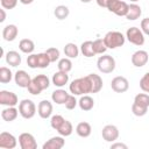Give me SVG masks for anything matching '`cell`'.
I'll use <instances>...</instances> for the list:
<instances>
[{
  "label": "cell",
  "mask_w": 149,
  "mask_h": 149,
  "mask_svg": "<svg viewBox=\"0 0 149 149\" xmlns=\"http://www.w3.org/2000/svg\"><path fill=\"white\" fill-rule=\"evenodd\" d=\"M19 144L21 149H36L37 142L33 134L30 133H22L19 136Z\"/></svg>",
  "instance_id": "8"
},
{
  "label": "cell",
  "mask_w": 149,
  "mask_h": 149,
  "mask_svg": "<svg viewBox=\"0 0 149 149\" xmlns=\"http://www.w3.org/2000/svg\"><path fill=\"white\" fill-rule=\"evenodd\" d=\"M111 87L116 93H123L129 88V81L126 77L116 76L111 81Z\"/></svg>",
  "instance_id": "7"
},
{
  "label": "cell",
  "mask_w": 149,
  "mask_h": 149,
  "mask_svg": "<svg viewBox=\"0 0 149 149\" xmlns=\"http://www.w3.org/2000/svg\"><path fill=\"white\" fill-rule=\"evenodd\" d=\"M132 112H133V114L136 115V116H143V115L147 114L148 107L142 106V105H139V104H136V102H133V105H132Z\"/></svg>",
  "instance_id": "35"
},
{
  "label": "cell",
  "mask_w": 149,
  "mask_h": 149,
  "mask_svg": "<svg viewBox=\"0 0 149 149\" xmlns=\"http://www.w3.org/2000/svg\"><path fill=\"white\" fill-rule=\"evenodd\" d=\"M1 6L5 9H13L17 5V0H0Z\"/></svg>",
  "instance_id": "43"
},
{
  "label": "cell",
  "mask_w": 149,
  "mask_h": 149,
  "mask_svg": "<svg viewBox=\"0 0 149 149\" xmlns=\"http://www.w3.org/2000/svg\"><path fill=\"white\" fill-rule=\"evenodd\" d=\"M126 37L120 31H108L104 36V42L108 49H116L125 44Z\"/></svg>",
  "instance_id": "2"
},
{
  "label": "cell",
  "mask_w": 149,
  "mask_h": 149,
  "mask_svg": "<svg viewBox=\"0 0 149 149\" xmlns=\"http://www.w3.org/2000/svg\"><path fill=\"white\" fill-rule=\"evenodd\" d=\"M6 63L10 66H17L21 64V55L17 51L10 50L6 54Z\"/></svg>",
  "instance_id": "20"
},
{
  "label": "cell",
  "mask_w": 149,
  "mask_h": 149,
  "mask_svg": "<svg viewBox=\"0 0 149 149\" xmlns=\"http://www.w3.org/2000/svg\"><path fill=\"white\" fill-rule=\"evenodd\" d=\"M0 13H1V17H0V22H3L6 20V13H5V8L0 9Z\"/></svg>",
  "instance_id": "47"
},
{
  "label": "cell",
  "mask_w": 149,
  "mask_h": 149,
  "mask_svg": "<svg viewBox=\"0 0 149 149\" xmlns=\"http://www.w3.org/2000/svg\"><path fill=\"white\" fill-rule=\"evenodd\" d=\"M81 2H84V3H88V2H91L92 0H80Z\"/></svg>",
  "instance_id": "49"
},
{
  "label": "cell",
  "mask_w": 149,
  "mask_h": 149,
  "mask_svg": "<svg viewBox=\"0 0 149 149\" xmlns=\"http://www.w3.org/2000/svg\"><path fill=\"white\" fill-rule=\"evenodd\" d=\"M98 70L102 73H111L115 69V59L111 55H102L97 61Z\"/></svg>",
  "instance_id": "3"
},
{
  "label": "cell",
  "mask_w": 149,
  "mask_h": 149,
  "mask_svg": "<svg viewBox=\"0 0 149 149\" xmlns=\"http://www.w3.org/2000/svg\"><path fill=\"white\" fill-rule=\"evenodd\" d=\"M57 66H58V70H59V71H63V72H69V71H71V69H72L71 58L65 57V58L59 59Z\"/></svg>",
  "instance_id": "32"
},
{
  "label": "cell",
  "mask_w": 149,
  "mask_h": 149,
  "mask_svg": "<svg viewBox=\"0 0 149 149\" xmlns=\"http://www.w3.org/2000/svg\"><path fill=\"white\" fill-rule=\"evenodd\" d=\"M37 113L42 119H48L52 114V104L49 100H42L40 101L37 106Z\"/></svg>",
  "instance_id": "14"
},
{
  "label": "cell",
  "mask_w": 149,
  "mask_h": 149,
  "mask_svg": "<svg viewBox=\"0 0 149 149\" xmlns=\"http://www.w3.org/2000/svg\"><path fill=\"white\" fill-rule=\"evenodd\" d=\"M64 54L69 58H77L79 55V49L74 43H66L64 47Z\"/></svg>",
  "instance_id": "28"
},
{
  "label": "cell",
  "mask_w": 149,
  "mask_h": 149,
  "mask_svg": "<svg viewBox=\"0 0 149 149\" xmlns=\"http://www.w3.org/2000/svg\"><path fill=\"white\" fill-rule=\"evenodd\" d=\"M21 3H23V5H30L34 0H19Z\"/></svg>",
  "instance_id": "48"
},
{
  "label": "cell",
  "mask_w": 149,
  "mask_h": 149,
  "mask_svg": "<svg viewBox=\"0 0 149 149\" xmlns=\"http://www.w3.org/2000/svg\"><path fill=\"white\" fill-rule=\"evenodd\" d=\"M64 136L59 135V136H54L50 140H48L44 144H43V149H61L64 147L65 144V140L63 139Z\"/></svg>",
  "instance_id": "15"
},
{
  "label": "cell",
  "mask_w": 149,
  "mask_h": 149,
  "mask_svg": "<svg viewBox=\"0 0 149 149\" xmlns=\"http://www.w3.org/2000/svg\"><path fill=\"white\" fill-rule=\"evenodd\" d=\"M95 1H97L98 6H100V7H104V8H107V6H108V2H109V0H95Z\"/></svg>",
  "instance_id": "46"
},
{
  "label": "cell",
  "mask_w": 149,
  "mask_h": 149,
  "mask_svg": "<svg viewBox=\"0 0 149 149\" xmlns=\"http://www.w3.org/2000/svg\"><path fill=\"white\" fill-rule=\"evenodd\" d=\"M17 114H19V109H16L14 106H8L7 108L1 111V118L7 122L14 121L17 118Z\"/></svg>",
  "instance_id": "19"
},
{
  "label": "cell",
  "mask_w": 149,
  "mask_h": 149,
  "mask_svg": "<svg viewBox=\"0 0 149 149\" xmlns=\"http://www.w3.org/2000/svg\"><path fill=\"white\" fill-rule=\"evenodd\" d=\"M102 139L107 142H115L119 137V129L114 125H106L101 130Z\"/></svg>",
  "instance_id": "10"
},
{
  "label": "cell",
  "mask_w": 149,
  "mask_h": 149,
  "mask_svg": "<svg viewBox=\"0 0 149 149\" xmlns=\"http://www.w3.org/2000/svg\"><path fill=\"white\" fill-rule=\"evenodd\" d=\"M69 93L65 91V90H62V88H58V90H55L51 94V99L54 102H56L57 105H62V104H65V100L68 98Z\"/></svg>",
  "instance_id": "22"
},
{
  "label": "cell",
  "mask_w": 149,
  "mask_h": 149,
  "mask_svg": "<svg viewBox=\"0 0 149 149\" xmlns=\"http://www.w3.org/2000/svg\"><path fill=\"white\" fill-rule=\"evenodd\" d=\"M77 104H78V101H77V99L74 98V94H69L68 95V98H66V100H65V107L68 108V109H73L76 106H77Z\"/></svg>",
  "instance_id": "40"
},
{
  "label": "cell",
  "mask_w": 149,
  "mask_h": 149,
  "mask_svg": "<svg viewBox=\"0 0 149 149\" xmlns=\"http://www.w3.org/2000/svg\"><path fill=\"white\" fill-rule=\"evenodd\" d=\"M80 51L87 58L93 57V56L97 55L95 51H94V49H93V42L92 41H85V42H83L81 45H80Z\"/></svg>",
  "instance_id": "25"
},
{
  "label": "cell",
  "mask_w": 149,
  "mask_h": 149,
  "mask_svg": "<svg viewBox=\"0 0 149 149\" xmlns=\"http://www.w3.org/2000/svg\"><path fill=\"white\" fill-rule=\"evenodd\" d=\"M27 65L31 69L37 68V54H30L27 57Z\"/></svg>",
  "instance_id": "41"
},
{
  "label": "cell",
  "mask_w": 149,
  "mask_h": 149,
  "mask_svg": "<svg viewBox=\"0 0 149 149\" xmlns=\"http://www.w3.org/2000/svg\"><path fill=\"white\" fill-rule=\"evenodd\" d=\"M17 144L16 137L8 133V132H2L0 134V148L2 149H14Z\"/></svg>",
  "instance_id": "9"
},
{
  "label": "cell",
  "mask_w": 149,
  "mask_h": 149,
  "mask_svg": "<svg viewBox=\"0 0 149 149\" xmlns=\"http://www.w3.org/2000/svg\"><path fill=\"white\" fill-rule=\"evenodd\" d=\"M64 120H65V119H64L62 115H58V114L52 115L51 119H50V126H51L55 130H57V129L61 127V125L64 122Z\"/></svg>",
  "instance_id": "38"
},
{
  "label": "cell",
  "mask_w": 149,
  "mask_h": 149,
  "mask_svg": "<svg viewBox=\"0 0 149 149\" xmlns=\"http://www.w3.org/2000/svg\"><path fill=\"white\" fill-rule=\"evenodd\" d=\"M19 113L23 119H31L36 114V106L33 100L23 99L19 104Z\"/></svg>",
  "instance_id": "4"
},
{
  "label": "cell",
  "mask_w": 149,
  "mask_h": 149,
  "mask_svg": "<svg viewBox=\"0 0 149 149\" xmlns=\"http://www.w3.org/2000/svg\"><path fill=\"white\" fill-rule=\"evenodd\" d=\"M91 132H92V128H91V125L88 122H79L76 127V133L80 136V137H88L91 135Z\"/></svg>",
  "instance_id": "23"
},
{
  "label": "cell",
  "mask_w": 149,
  "mask_h": 149,
  "mask_svg": "<svg viewBox=\"0 0 149 149\" xmlns=\"http://www.w3.org/2000/svg\"><path fill=\"white\" fill-rule=\"evenodd\" d=\"M17 34H19V29H17V27L15 24H7L2 29V37L7 42L14 41L16 38Z\"/></svg>",
  "instance_id": "16"
},
{
  "label": "cell",
  "mask_w": 149,
  "mask_h": 149,
  "mask_svg": "<svg viewBox=\"0 0 149 149\" xmlns=\"http://www.w3.org/2000/svg\"><path fill=\"white\" fill-rule=\"evenodd\" d=\"M91 81V86H92V93H98L101 88H102V79L99 74L95 73H90L87 74Z\"/></svg>",
  "instance_id": "21"
},
{
  "label": "cell",
  "mask_w": 149,
  "mask_h": 149,
  "mask_svg": "<svg viewBox=\"0 0 149 149\" xmlns=\"http://www.w3.org/2000/svg\"><path fill=\"white\" fill-rule=\"evenodd\" d=\"M93 49L95 51L97 55H102L106 52V50L108 49L104 42V38H98L95 41H93Z\"/></svg>",
  "instance_id": "33"
},
{
  "label": "cell",
  "mask_w": 149,
  "mask_h": 149,
  "mask_svg": "<svg viewBox=\"0 0 149 149\" xmlns=\"http://www.w3.org/2000/svg\"><path fill=\"white\" fill-rule=\"evenodd\" d=\"M78 105H79L80 109H83V111H91L94 106V100H93L92 97L84 94V95L80 97V99L78 101Z\"/></svg>",
  "instance_id": "24"
},
{
  "label": "cell",
  "mask_w": 149,
  "mask_h": 149,
  "mask_svg": "<svg viewBox=\"0 0 149 149\" xmlns=\"http://www.w3.org/2000/svg\"><path fill=\"white\" fill-rule=\"evenodd\" d=\"M54 14H55L56 19H58V20H64V19H66V17L69 16L70 10H69V8H68L66 6L59 5V6H57V7L55 8Z\"/></svg>",
  "instance_id": "30"
},
{
  "label": "cell",
  "mask_w": 149,
  "mask_h": 149,
  "mask_svg": "<svg viewBox=\"0 0 149 149\" xmlns=\"http://www.w3.org/2000/svg\"><path fill=\"white\" fill-rule=\"evenodd\" d=\"M148 52L144 50H137L132 55V64L136 68H142L148 62Z\"/></svg>",
  "instance_id": "12"
},
{
  "label": "cell",
  "mask_w": 149,
  "mask_h": 149,
  "mask_svg": "<svg viewBox=\"0 0 149 149\" xmlns=\"http://www.w3.org/2000/svg\"><path fill=\"white\" fill-rule=\"evenodd\" d=\"M69 81V74L68 72H63V71H57L54 73L52 76V84L57 87H62L65 84H68Z\"/></svg>",
  "instance_id": "17"
},
{
  "label": "cell",
  "mask_w": 149,
  "mask_h": 149,
  "mask_svg": "<svg viewBox=\"0 0 149 149\" xmlns=\"http://www.w3.org/2000/svg\"><path fill=\"white\" fill-rule=\"evenodd\" d=\"M134 102L142 105V106H146V107H149V94H147V93L136 94L134 98Z\"/></svg>",
  "instance_id": "36"
},
{
  "label": "cell",
  "mask_w": 149,
  "mask_h": 149,
  "mask_svg": "<svg viewBox=\"0 0 149 149\" xmlns=\"http://www.w3.org/2000/svg\"><path fill=\"white\" fill-rule=\"evenodd\" d=\"M140 87L143 92L149 93V71L143 74V77L140 79Z\"/></svg>",
  "instance_id": "39"
},
{
  "label": "cell",
  "mask_w": 149,
  "mask_h": 149,
  "mask_svg": "<svg viewBox=\"0 0 149 149\" xmlns=\"http://www.w3.org/2000/svg\"><path fill=\"white\" fill-rule=\"evenodd\" d=\"M33 80H34L35 84L41 88V91L47 90V88L49 87V85H50V80H49V78H48L45 74H37V76H35V77L33 78Z\"/></svg>",
  "instance_id": "27"
},
{
  "label": "cell",
  "mask_w": 149,
  "mask_h": 149,
  "mask_svg": "<svg viewBox=\"0 0 149 149\" xmlns=\"http://www.w3.org/2000/svg\"><path fill=\"white\" fill-rule=\"evenodd\" d=\"M12 78H13L12 71L6 66H1L0 68V83L7 84V83H9L12 80Z\"/></svg>",
  "instance_id": "31"
},
{
  "label": "cell",
  "mask_w": 149,
  "mask_h": 149,
  "mask_svg": "<svg viewBox=\"0 0 149 149\" xmlns=\"http://www.w3.org/2000/svg\"><path fill=\"white\" fill-rule=\"evenodd\" d=\"M14 80L19 87L24 88V87H28V85L31 81V78L24 70H17L14 74Z\"/></svg>",
  "instance_id": "13"
},
{
  "label": "cell",
  "mask_w": 149,
  "mask_h": 149,
  "mask_svg": "<svg viewBox=\"0 0 149 149\" xmlns=\"http://www.w3.org/2000/svg\"><path fill=\"white\" fill-rule=\"evenodd\" d=\"M27 88H28V92H29L30 94H33V95H38V94L42 92L41 88L35 84V81H34L33 79H31V81H30V84L28 85Z\"/></svg>",
  "instance_id": "42"
},
{
  "label": "cell",
  "mask_w": 149,
  "mask_h": 149,
  "mask_svg": "<svg viewBox=\"0 0 149 149\" xmlns=\"http://www.w3.org/2000/svg\"><path fill=\"white\" fill-rule=\"evenodd\" d=\"M126 37L132 44H135V45H139V47L143 45V43H144V34L137 27L128 28L127 31H126Z\"/></svg>",
  "instance_id": "5"
},
{
  "label": "cell",
  "mask_w": 149,
  "mask_h": 149,
  "mask_svg": "<svg viewBox=\"0 0 149 149\" xmlns=\"http://www.w3.org/2000/svg\"><path fill=\"white\" fill-rule=\"evenodd\" d=\"M50 59L48 57V55L45 52H41V54H37V68L40 69H45L49 66L50 64Z\"/></svg>",
  "instance_id": "34"
},
{
  "label": "cell",
  "mask_w": 149,
  "mask_h": 149,
  "mask_svg": "<svg viewBox=\"0 0 149 149\" xmlns=\"http://www.w3.org/2000/svg\"><path fill=\"white\" fill-rule=\"evenodd\" d=\"M69 90L74 95H83V94L92 93V86H91V81H90L88 76L74 79L70 84Z\"/></svg>",
  "instance_id": "1"
},
{
  "label": "cell",
  "mask_w": 149,
  "mask_h": 149,
  "mask_svg": "<svg viewBox=\"0 0 149 149\" xmlns=\"http://www.w3.org/2000/svg\"><path fill=\"white\" fill-rule=\"evenodd\" d=\"M129 5L122 0H109L107 9L118 16H126Z\"/></svg>",
  "instance_id": "6"
},
{
  "label": "cell",
  "mask_w": 149,
  "mask_h": 149,
  "mask_svg": "<svg viewBox=\"0 0 149 149\" xmlns=\"http://www.w3.org/2000/svg\"><path fill=\"white\" fill-rule=\"evenodd\" d=\"M45 54L48 55V57H49V59H50L51 63L56 62V61L59 58V50H58L57 48H55V47L48 48V49L45 50Z\"/></svg>",
  "instance_id": "37"
},
{
  "label": "cell",
  "mask_w": 149,
  "mask_h": 149,
  "mask_svg": "<svg viewBox=\"0 0 149 149\" xmlns=\"http://www.w3.org/2000/svg\"><path fill=\"white\" fill-rule=\"evenodd\" d=\"M118 148H120V149H127L128 147H127V144L121 143V142H115V143H112L111 144V149H118Z\"/></svg>",
  "instance_id": "45"
},
{
  "label": "cell",
  "mask_w": 149,
  "mask_h": 149,
  "mask_svg": "<svg viewBox=\"0 0 149 149\" xmlns=\"http://www.w3.org/2000/svg\"><path fill=\"white\" fill-rule=\"evenodd\" d=\"M0 104L3 106H15L19 104L17 95L14 92L2 90L0 91Z\"/></svg>",
  "instance_id": "11"
},
{
  "label": "cell",
  "mask_w": 149,
  "mask_h": 149,
  "mask_svg": "<svg viewBox=\"0 0 149 149\" xmlns=\"http://www.w3.org/2000/svg\"><path fill=\"white\" fill-rule=\"evenodd\" d=\"M19 49L23 52V54H31L35 49V44L29 38H23L20 41L19 43Z\"/></svg>",
  "instance_id": "26"
},
{
  "label": "cell",
  "mask_w": 149,
  "mask_h": 149,
  "mask_svg": "<svg viewBox=\"0 0 149 149\" xmlns=\"http://www.w3.org/2000/svg\"><path fill=\"white\" fill-rule=\"evenodd\" d=\"M141 30L143 31L144 35L149 36V17H146L141 21Z\"/></svg>",
  "instance_id": "44"
},
{
  "label": "cell",
  "mask_w": 149,
  "mask_h": 149,
  "mask_svg": "<svg viewBox=\"0 0 149 149\" xmlns=\"http://www.w3.org/2000/svg\"><path fill=\"white\" fill-rule=\"evenodd\" d=\"M58 134L62 135V136H70L73 132V127H72V123L68 120H64V122L61 125V127L57 129Z\"/></svg>",
  "instance_id": "29"
},
{
  "label": "cell",
  "mask_w": 149,
  "mask_h": 149,
  "mask_svg": "<svg viewBox=\"0 0 149 149\" xmlns=\"http://www.w3.org/2000/svg\"><path fill=\"white\" fill-rule=\"evenodd\" d=\"M142 14V9L141 7L137 5V3H130L129 7H128V12L126 14V19L129 20V21H134V20H137Z\"/></svg>",
  "instance_id": "18"
},
{
  "label": "cell",
  "mask_w": 149,
  "mask_h": 149,
  "mask_svg": "<svg viewBox=\"0 0 149 149\" xmlns=\"http://www.w3.org/2000/svg\"><path fill=\"white\" fill-rule=\"evenodd\" d=\"M130 1H133V2H137L139 0H130Z\"/></svg>",
  "instance_id": "50"
}]
</instances>
